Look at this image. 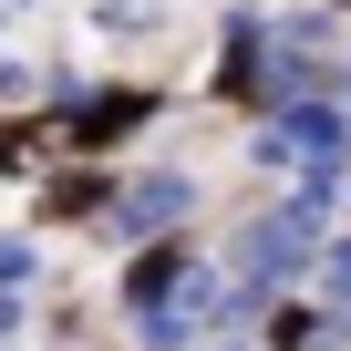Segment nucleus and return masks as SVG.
<instances>
[]
</instances>
